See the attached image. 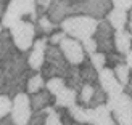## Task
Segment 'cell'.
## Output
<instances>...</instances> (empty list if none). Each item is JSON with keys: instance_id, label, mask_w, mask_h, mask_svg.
<instances>
[{"instance_id": "obj_1", "label": "cell", "mask_w": 132, "mask_h": 125, "mask_svg": "<svg viewBox=\"0 0 132 125\" xmlns=\"http://www.w3.org/2000/svg\"><path fill=\"white\" fill-rule=\"evenodd\" d=\"M100 19L92 18L87 15H71L66 19H63L60 24V29L66 32V35H69L77 40H84L87 37H92L97 31V26Z\"/></svg>"}, {"instance_id": "obj_2", "label": "cell", "mask_w": 132, "mask_h": 125, "mask_svg": "<svg viewBox=\"0 0 132 125\" xmlns=\"http://www.w3.org/2000/svg\"><path fill=\"white\" fill-rule=\"evenodd\" d=\"M71 64L68 63L66 56L63 55V51L60 48V45H48L47 51H45V63L40 69V74L44 77H68V72H69Z\"/></svg>"}, {"instance_id": "obj_3", "label": "cell", "mask_w": 132, "mask_h": 125, "mask_svg": "<svg viewBox=\"0 0 132 125\" xmlns=\"http://www.w3.org/2000/svg\"><path fill=\"white\" fill-rule=\"evenodd\" d=\"M106 108L111 111L118 125H129L132 120V96L122 91L119 95L108 96Z\"/></svg>"}, {"instance_id": "obj_4", "label": "cell", "mask_w": 132, "mask_h": 125, "mask_svg": "<svg viewBox=\"0 0 132 125\" xmlns=\"http://www.w3.org/2000/svg\"><path fill=\"white\" fill-rule=\"evenodd\" d=\"M113 8L111 0H72L71 15H87L97 19L106 18Z\"/></svg>"}, {"instance_id": "obj_5", "label": "cell", "mask_w": 132, "mask_h": 125, "mask_svg": "<svg viewBox=\"0 0 132 125\" xmlns=\"http://www.w3.org/2000/svg\"><path fill=\"white\" fill-rule=\"evenodd\" d=\"M10 34L13 39V43L21 50L28 51L32 48V45L36 42V24L34 21H26V19H19V21L10 29Z\"/></svg>"}, {"instance_id": "obj_6", "label": "cell", "mask_w": 132, "mask_h": 125, "mask_svg": "<svg viewBox=\"0 0 132 125\" xmlns=\"http://www.w3.org/2000/svg\"><path fill=\"white\" fill-rule=\"evenodd\" d=\"M32 116V106H31V96L24 91H19L13 98V108L10 117L16 125H28Z\"/></svg>"}, {"instance_id": "obj_7", "label": "cell", "mask_w": 132, "mask_h": 125, "mask_svg": "<svg viewBox=\"0 0 132 125\" xmlns=\"http://www.w3.org/2000/svg\"><path fill=\"white\" fill-rule=\"evenodd\" d=\"M114 32L116 29L108 23V19H100L97 26V31H95V40L98 45V51H103V53H111L114 51Z\"/></svg>"}, {"instance_id": "obj_8", "label": "cell", "mask_w": 132, "mask_h": 125, "mask_svg": "<svg viewBox=\"0 0 132 125\" xmlns=\"http://www.w3.org/2000/svg\"><path fill=\"white\" fill-rule=\"evenodd\" d=\"M60 48H61L63 55L66 56V60H68L69 64L79 66L81 63H84V60H85V55H84L85 50L82 47V42L81 40L66 35L61 40V43H60Z\"/></svg>"}, {"instance_id": "obj_9", "label": "cell", "mask_w": 132, "mask_h": 125, "mask_svg": "<svg viewBox=\"0 0 132 125\" xmlns=\"http://www.w3.org/2000/svg\"><path fill=\"white\" fill-rule=\"evenodd\" d=\"M48 47V37L42 35L32 45V50L28 53V64L32 71H40L45 63V51Z\"/></svg>"}, {"instance_id": "obj_10", "label": "cell", "mask_w": 132, "mask_h": 125, "mask_svg": "<svg viewBox=\"0 0 132 125\" xmlns=\"http://www.w3.org/2000/svg\"><path fill=\"white\" fill-rule=\"evenodd\" d=\"M98 83H100L102 88L108 93V96L119 95L124 91V85L118 80L113 68H103L98 72Z\"/></svg>"}, {"instance_id": "obj_11", "label": "cell", "mask_w": 132, "mask_h": 125, "mask_svg": "<svg viewBox=\"0 0 132 125\" xmlns=\"http://www.w3.org/2000/svg\"><path fill=\"white\" fill-rule=\"evenodd\" d=\"M6 10L15 13L18 16H21V18L24 15H28L31 18V21H36V16H39L36 0H10Z\"/></svg>"}, {"instance_id": "obj_12", "label": "cell", "mask_w": 132, "mask_h": 125, "mask_svg": "<svg viewBox=\"0 0 132 125\" xmlns=\"http://www.w3.org/2000/svg\"><path fill=\"white\" fill-rule=\"evenodd\" d=\"M71 3L72 0H52L47 15L55 24H61L63 19L71 16Z\"/></svg>"}, {"instance_id": "obj_13", "label": "cell", "mask_w": 132, "mask_h": 125, "mask_svg": "<svg viewBox=\"0 0 132 125\" xmlns=\"http://www.w3.org/2000/svg\"><path fill=\"white\" fill-rule=\"evenodd\" d=\"M108 23L113 26L116 31L121 29H127V23H129V11L124 8H118V6H113L110 10V13L106 15Z\"/></svg>"}, {"instance_id": "obj_14", "label": "cell", "mask_w": 132, "mask_h": 125, "mask_svg": "<svg viewBox=\"0 0 132 125\" xmlns=\"http://www.w3.org/2000/svg\"><path fill=\"white\" fill-rule=\"evenodd\" d=\"M53 96L47 88H42L39 90L37 93H32L31 96V106H32V111H42V109H47L48 106H52L53 104Z\"/></svg>"}, {"instance_id": "obj_15", "label": "cell", "mask_w": 132, "mask_h": 125, "mask_svg": "<svg viewBox=\"0 0 132 125\" xmlns=\"http://www.w3.org/2000/svg\"><path fill=\"white\" fill-rule=\"evenodd\" d=\"M77 90L74 88H71V87H66L55 96V104H56V108H71L72 104H76L77 103Z\"/></svg>"}, {"instance_id": "obj_16", "label": "cell", "mask_w": 132, "mask_h": 125, "mask_svg": "<svg viewBox=\"0 0 132 125\" xmlns=\"http://www.w3.org/2000/svg\"><path fill=\"white\" fill-rule=\"evenodd\" d=\"M114 47L121 55H127L132 50V34L126 29L114 32Z\"/></svg>"}, {"instance_id": "obj_17", "label": "cell", "mask_w": 132, "mask_h": 125, "mask_svg": "<svg viewBox=\"0 0 132 125\" xmlns=\"http://www.w3.org/2000/svg\"><path fill=\"white\" fill-rule=\"evenodd\" d=\"M79 68H81V77L84 83H92V85H97L98 83V71L95 69V66L89 61H85L79 64Z\"/></svg>"}, {"instance_id": "obj_18", "label": "cell", "mask_w": 132, "mask_h": 125, "mask_svg": "<svg viewBox=\"0 0 132 125\" xmlns=\"http://www.w3.org/2000/svg\"><path fill=\"white\" fill-rule=\"evenodd\" d=\"M68 82L69 85L68 87H71V88H74V90H81L82 87H84V80H82V77H81V68H77L76 64H71V68H69V72H68Z\"/></svg>"}, {"instance_id": "obj_19", "label": "cell", "mask_w": 132, "mask_h": 125, "mask_svg": "<svg viewBox=\"0 0 132 125\" xmlns=\"http://www.w3.org/2000/svg\"><path fill=\"white\" fill-rule=\"evenodd\" d=\"M66 87V79L64 77H60V75H56V77H50L47 83H45V88H47L52 95H58L60 91Z\"/></svg>"}, {"instance_id": "obj_20", "label": "cell", "mask_w": 132, "mask_h": 125, "mask_svg": "<svg viewBox=\"0 0 132 125\" xmlns=\"http://www.w3.org/2000/svg\"><path fill=\"white\" fill-rule=\"evenodd\" d=\"M114 74H116V77H118V80H119L124 87L129 83V80H130V68L127 66V63L124 61V63H119V64H116L114 66Z\"/></svg>"}, {"instance_id": "obj_21", "label": "cell", "mask_w": 132, "mask_h": 125, "mask_svg": "<svg viewBox=\"0 0 132 125\" xmlns=\"http://www.w3.org/2000/svg\"><path fill=\"white\" fill-rule=\"evenodd\" d=\"M44 85H45V82H44V75L42 74H34V75H31L29 79H28V83H26V91L28 93H37L39 90H42L44 88Z\"/></svg>"}, {"instance_id": "obj_22", "label": "cell", "mask_w": 132, "mask_h": 125, "mask_svg": "<svg viewBox=\"0 0 132 125\" xmlns=\"http://www.w3.org/2000/svg\"><path fill=\"white\" fill-rule=\"evenodd\" d=\"M106 100H108V93L102 88L100 83L95 85V93L92 96V100L89 103V108H97L100 106V104H106Z\"/></svg>"}, {"instance_id": "obj_23", "label": "cell", "mask_w": 132, "mask_h": 125, "mask_svg": "<svg viewBox=\"0 0 132 125\" xmlns=\"http://www.w3.org/2000/svg\"><path fill=\"white\" fill-rule=\"evenodd\" d=\"M94 93H95V85L84 83V87L79 90V96H77L79 103H81L82 106H89V103L92 100V96H94Z\"/></svg>"}, {"instance_id": "obj_24", "label": "cell", "mask_w": 132, "mask_h": 125, "mask_svg": "<svg viewBox=\"0 0 132 125\" xmlns=\"http://www.w3.org/2000/svg\"><path fill=\"white\" fill-rule=\"evenodd\" d=\"M11 108H13V100L10 98V95L2 93L0 95V119L8 117L11 114Z\"/></svg>"}, {"instance_id": "obj_25", "label": "cell", "mask_w": 132, "mask_h": 125, "mask_svg": "<svg viewBox=\"0 0 132 125\" xmlns=\"http://www.w3.org/2000/svg\"><path fill=\"white\" fill-rule=\"evenodd\" d=\"M89 60L95 66V69L98 72H100L103 68H106V53H103V51H95V53H92Z\"/></svg>"}, {"instance_id": "obj_26", "label": "cell", "mask_w": 132, "mask_h": 125, "mask_svg": "<svg viewBox=\"0 0 132 125\" xmlns=\"http://www.w3.org/2000/svg\"><path fill=\"white\" fill-rule=\"evenodd\" d=\"M45 125H64L60 112L55 111L52 106L47 108V119H45Z\"/></svg>"}, {"instance_id": "obj_27", "label": "cell", "mask_w": 132, "mask_h": 125, "mask_svg": "<svg viewBox=\"0 0 132 125\" xmlns=\"http://www.w3.org/2000/svg\"><path fill=\"white\" fill-rule=\"evenodd\" d=\"M45 119H47V109L36 111V112L31 116L28 125H45Z\"/></svg>"}, {"instance_id": "obj_28", "label": "cell", "mask_w": 132, "mask_h": 125, "mask_svg": "<svg viewBox=\"0 0 132 125\" xmlns=\"http://www.w3.org/2000/svg\"><path fill=\"white\" fill-rule=\"evenodd\" d=\"M82 47H84V50H85L87 55H92V53H95V51H98V45H97V40H95L94 35L84 39V40H82Z\"/></svg>"}, {"instance_id": "obj_29", "label": "cell", "mask_w": 132, "mask_h": 125, "mask_svg": "<svg viewBox=\"0 0 132 125\" xmlns=\"http://www.w3.org/2000/svg\"><path fill=\"white\" fill-rule=\"evenodd\" d=\"M64 37H66V32H64L63 29H61V31H55L53 34H50V37H48V43H52V45H60Z\"/></svg>"}, {"instance_id": "obj_30", "label": "cell", "mask_w": 132, "mask_h": 125, "mask_svg": "<svg viewBox=\"0 0 132 125\" xmlns=\"http://www.w3.org/2000/svg\"><path fill=\"white\" fill-rule=\"evenodd\" d=\"M36 3H37V15L42 16V15H47L48 6L52 5V0H36Z\"/></svg>"}, {"instance_id": "obj_31", "label": "cell", "mask_w": 132, "mask_h": 125, "mask_svg": "<svg viewBox=\"0 0 132 125\" xmlns=\"http://www.w3.org/2000/svg\"><path fill=\"white\" fill-rule=\"evenodd\" d=\"M113 6H118V8H124V10H130L132 8V0H111Z\"/></svg>"}, {"instance_id": "obj_32", "label": "cell", "mask_w": 132, "mask_h": 125, "mask_svg": "<svg viewBox=\"0 0 132 125\" xmlns=\"http://www.w3.org/2000/svg\"><path fill=\"white\" fill-rule=\"evenodd\" d=\"M8 2H10V0H0V18L5 15L6 6H8Z\"/></svg>"}, {"instance_id": "obj_33", "label": "cell", "mask_w": 132, "mask_h": 125, "mask_svg": "<svg viewBox=\"0 0 132 125\" xmlns=\"http://www.w3.org/2000/svg\"><path fill=\"white\" fill-rule=\"evenodd\" d=\"M0 125H16V123L13 122L11 117H6V119L3 117V119H0Z\"/></svg>"}, {"instance_id": "obj_34", "label": "cell", "mask_w": 132, "mask_h": 125, "mask_svg": "<svg viewBox=\"0 0 132 125\" xmlns=\"http://www.w3.org/2000/svg\"><path fill=\"white\" fill-rule=\"evenodd\" d=\"M126 63H127V66H129V68L132 69V50H130L129 53L126 55Z\"/></svg>"}, {"instance_id": "obj_35", "label": "cell", "mask_w": 132, "mask_h": 125, "mask_svg": "<svg viewBox=\"0 0 132 125\" xmlns=\"http://www.w3.org/2000/svg\"><path fill=\"white\" fill-rule=\"evenodd\" d=\"M127 29H129V32L132 34V8L129 10V23H127Z\"/></svg>"}, {"instance_id": "obj_36", "label": "cell", "mask_w": 132, "mask_h": 125, "mask_svg": "<svg viewBox=\"0 0 132 125\" xmlns=\"http://www.w3.org/2000/svg\"><path fill=\"white\" fill-rule=\"evenodd\" d=\"M2 32H3V24L0 23V35H2Z\"/></svg>"}, {"instance_id": "obj_37", "label": "cell", "mask_w": 132, "mask_h": 125, "mask_svg": "<svg viewBox=\"0 0 132 125\" xmlns=\"http://www.w3.org/2000/svg\"><path fill=\"white\" fill-rule=\"evenodd\" d=\"M129 125H132V120H130V123H129Z\"/></svg>"}]
</instances>
